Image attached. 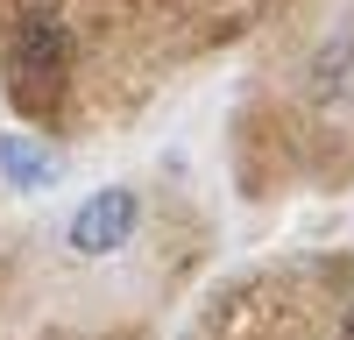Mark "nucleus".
I'll return each mask as SVG.
<instances>
[{"instance_id": "obj_1", "label": "nucleus", "mask_w": 354, "mask_h": 340, "mask_svg": "<svg viewBox=\"0 0 354 340\" xmlns=\"http://www.w3.org/2000/svg\"><path fill=\"white\" fill-rule=\"evenodd\" d=\"M135 220H142V206H135V191L128 185H106V191H93L85 206L71 213V248L85 255V263H100V255H113V248H128V234H135Z\"/></svg>"}, {"instance_id": "obj_2", "label": "nucleus", "mask_w": 354, "mask_h": 340, "mask_svg": "<svg viewBox=\"0 0 354 340\" xmlns=\"http://www.w3.org/2000/svg\"><path fill=\"white\" fill-rule=\"evenodd\" d=\"M64 57H71V43H64V21L57 15H28L21 21V36H15V78L21 85H57L64 78Z\"/></svg>"}, {"instance_id": "obj_3", "label": "nucleus", "mask_w": 354, "mask_h": 340, "mask_svg": "<svg viewBox=\"0 0 354 340\" xmlns=\"http://www.w3.org/2000/svg\"><path fill=\"white\" fill-rule=\"evenodd\" d=\"M0 178H8V191H50L57 185V156L36 135H0Z\"/></svg>"}, {"instance_id": "obj_4", "label": "nucleus", "mask_w": 354, "mask_h": 340, "mask_svg": "<svg viewBox=\"0 0 354 340\" xmlns=\"http://www.w3.org/2000/svg\"><path fill=\"white\" fill-rule=\"evenodd\" d=\"M340 333H347V340H354V305H347V319H340Z\"/></svg>"}]
</instances>
